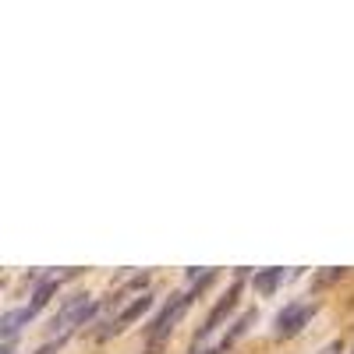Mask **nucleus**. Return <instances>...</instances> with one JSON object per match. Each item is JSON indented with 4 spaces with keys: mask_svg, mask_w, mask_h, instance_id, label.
<instances>
[{
    "mask_svg": "<svg viewBox=\"0 0 354 354\" xmlns=\"http://www.w3.org/2000/svg\"><path fill=\"white\" fill-rule=\"evenodd\" d=\"M209 280H213V273L205 277L198 287H192V290H181V294H174V298L163 305V312L153 319V326H149V340H153V344H156V340H163V337H167V333L177 326V322H181V315H185V312H188V305L195 301V294H198L205 283H209Z\"/></svg>",
    "mask_w": 354,
    "mask_h": 354,
    "instance_id": "obj_1",
    "label": "nucleus"
},
{
    "mask_svg": "<svg viewBox=\"0 0 354 354\" xmlns=\"http://www.w3.org/2000/svg\"><path fill=\"white\" fill-rule=\"evenodd\" d=\"M93 312H96V301L88 298V294H78V298H68V301L61 305V312L53 315L50 326H53V333H57V330L64 333V330H71V326H82V322L93 315Z\"/></svg>",
    "mask_w": 354,
    "mask_h": 354,
    "instance_id": "obj_2",
    "label": "nucleus"
},
{
    "mask_svg": "<svg viewBox=\"0 0 354 354\" xmlns=\"http://www.w3.org/2000/svg\"><path fill=\"white\" fill-rule=\"evenodd\" d=\"M312 315H315V305H305V301L287 305V308L277 315V337H280V340H283V337H298L308 322H312Z\"/></svg>",
    "mask_w": 354,
    "mask_h": 354,
    "instance_id": "obj_3",
    "label": "nucleus"
},
{
    "mask_svg": "<svg viewBox=\"0 0 354 354\" xmlns=\"http://www.w3.org/2000/svg\"><path fill=\"white\" fill-rule=\"evenodd\" d=\"M238 294H241V283H234V287H230V290L223 294V298H220V301L213 305V312H209V319H205V326L198 330L195 344H198L202 337H209V333H213V330L220 326V322H223V319H227V315H230L234 308H238Z\"/></svg>",
    "mask_w": 354,
    "mask_h": 354,
    "instance_id": "obj_4",
    "label": "nucleus"
},
{
    "mask_svg": "<svg viewBox=\"0 0 354 354\" xmlns=\"http://www.w3.org/2000/svg\"><path fill=\"white\" fill-rule=\"evenodd\" d=\"M32 315H36V308H32V305H25V308H11V312L0 315V337H4V344H15V333H18L21 326H28V322H32Z\"/></svg>",
    "mask_w": 354,
    "mask_h": 354,
    "instance_id": "obj_5",
    "label": "nucleus"
},
{
    "mask_svg": "<svg viewBox=\"0 0 354 354\" xmlns=\"http://www.w3.org/2000/svg\"><path fill=\"white\" fill-rule=\"evenodd\" d=\"M149 308H153V294H142V298H135L121 315L113 319V333H117V330H124V326H131V322H135V319H142Z\"/></svg>",
    "mask_w": 354,
    "mask_h": 354,
    "instance_id": "obj_6",
    "label": "nucleus"
},
{
    "mask_svg": "<svg viewBox=\"0 0 354 354\" xmlns=\"http://www.w3.org/2000/svg\"><path fill=\"white\" fill-rule=\"evenodd\" d=\"M287 273L283 270H266V273H255V290L259 294H273L277 287H280V280H283Z\"/></svg>",
    "mask_w": 354,
    "mask_h": 354,
    "instance_id": "obj_7",
    "label": "nucleus"
},
{
    "mask_svg": "<svg viewBox=\"0 0 354 354\" xmlns=\"http://www.w3.org/2000/svg\"><path fill=\"white\" fill-rule=\"evenodd\" d=\"M252 322H255V312H245V315H241L238 322H234V330H230V333H227V337H223V340H220L216 347H220V351H227V347H230L234 340H241V337H245V330L252 326Z\"/></svg>",
    "mask_w": 354,
    "mask_h": 354,
    "instance_id": "obj_8",
    "label": "nucleus"
},
{
    "mask_svg": "<svg viewBox=\"0 0 354 354\" xmlns=\"http://www.w3.org/2000/svg\"><path fill=\"white\" fill-rule=\"evenodd\" d=\"M319 354H344V340H333V344H326Z\"/></svg>",
    "mask_w": 354,
    "mask_h": 354,
    "instance_id": "obj_9",
    "label": "nucleus"
},
{
    "mask_svg": "<svg viewBox=\"0 0 354 354\" xmlns=\"http://www.w3.org/2000/svg\"><path fill=\"white\" fill-rule=\"evenodd\" d=\"M195 354H223L220 347H209V351H195Z\"/></svg>",
    "mask_w": 354,
    "mask_h": 354,
    "instance_id": "obj_10",
    "label": "nucleus"
},
{
    "mask_svg": "<svg viewBox=\"0 0 354 354\" xmlns=\"http://www.w3.org/2000/svg\"><path fill=\"white\" fill-rule=\"evenodd\" d=\"M351 354H354V351H351Z\"/></svg>",
    "mask_w": 354,
    "mask_h": 354,
    "instance_id": "obj_11",
    "label": "nucleus"
}]
</instances>
